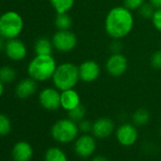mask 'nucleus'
<instances>
[{
	"label": "nucleus",
	"instance_id": "1",
	"mask_svg": "<svg viewBox=\"0 0 161 161\" xmlns=\"http://www.w3.org/2000/svg\"><path fill=\"white\" fill-rule=\"evenodd\" d=\"M134 23L132 12L124 6H117L112 8L106 14L104 30L113 40H120L131 33Z\"/></svg>",
	"mask_w": 161,
	"mask_h": 161
},
{
	"label": "nucleus",
	"instance_id": "2",
	"mask_svg": "<svg viewBox=\"0 0 161 161\" xmlns=\"http://www.w3.org/2000/svg\"><path fill=\"white\" fill-rule=\"evenodd\" d=\"M57 64L52 55H36L28 64L29 76L36 82L52 79Z\"/></svg>",
	"mask_w": 161,
	"mask_h": 161
},
{
	"label": "nucleus",
	"instance_id": "3",
	"mask_svg": "<svg viewBox=\"0 0 161 161\" xmlns=\"http://www.w3.org/2000/svg\"><path fill=\"white\" fill-rule=\"evenodd\" d=\"M51 80L54 86L60 91L75 88L79 80H80L79 66L69 62L63 63L57 65Z\"/></svg>",
	"mask_w": 161,
	"mask_h": 161
},
{
	"label": "nucleus",
	"instance_id": "4",
	"mask_svg": "<svg viewBox=\"0 0 161 161\" xmlns=\"http://www.w3.org/2000/svg\"><path fill=\"white\" fill-rule=\"evenodd\" d=\"M79 133L78 123L69 118L57 120L50 129L52 138L62 144H68L75 141L79 136Z\"/></svg>",
	"mask_w": 161,
	"mask_h": 161
},
{
	"label": "nucleus",
	"instance_id": "5",
	"mask_svg": "<svg viewBox=\"0 0 161 161\" xmlns=\"http://www.w3.org/2000/svg\"><path fill=\"white\" fill-rule=\"evenodd\" d=\"M24 28L22 16L13 11L6 12L0 16V36L10 40L17 38Z\"/></svg>",
	"mask_w": 161,
	"mask_h": 161
},
{
	"label": "nucleus",
	"instance_id": "6",
	"mask_svg": "<svg viewBox=\"0 0 161 161\" xmlns=\"http://www.w3.org/2000/svg\"><path fill=\"white\" fill-rule=\"evenodd\" d=\"M53 47L59 52L66 53L72 51L78 44L77 36L70 31H57L51 38Z\"/></svg>",
	"mask_w": 161,
	"mask_h": 161
},
{
	"label": "nucleus",
	"instance_id": "7",
	"mask_svg": "<svg viewBox=\"0 0 161 161\" xmlns=\"http://www.w3.org/2000/svg\"><path fill=\"white\" fill-rule=\"evenodd\" d=\"M97 149V143L95 136L89 134H84L76 138L74 141L75 153L80 158L91 157Z\"/></svg>",
	"mask_w": 161,
	"mask_h": 161
},
{
	"label": "nucleus",
	"instance_id": "8",
	"mask_svg": "<svg viewBox=\"0 0 161 161\" xmlns=\"http://www.w3.org/2000/svg\"><path fill=\"white\" fill-rule=\"evenodd\" d=\"M105 69L110 76L120 77L128 69V60L121 52L112 53L106 60Z\"/></svg>",
	"mask_w": 161,
	"mask_h": 161
},
{
	"label": "nucleus",
	"instance_id": "9",
	"mask_svg": "<svg viewBox=\"0 0 161 161\" xmlns=\"http://www.w3.org/2000/svg\"><path fill=\"white\" fill-rule=\"evenodd\" d=\"M115 134L118 142L124 147L133 146L138 138V131L134 123H122L116 129Z\"/></svg>",
	"mask_w": 161,
	"mask_h": 161
},
{
	"label": "nucleus",
	"instance_id": "10",
	"mask_svg": "<svg viewBox=\"0 0 161 161\" xmlns=\"http://www.w3.org/2000/svg\"><path fill=\"white\" fill-rule=\"evenodd\" d=\"M39 103L46 110H58L61 107V91L56 87L44 88L39 93Z\"/></svg>",
	"mask_w": 161,
	"mask_h": 161
},
{
	"label": "nucleus",
	"instance_id": "11",
	"mask_svg": "<svg viewBox=\"0 0 161 161\" xmlns=\"http://www.w3.org/2000/svg\"><path fill=\"white\" fill-rule=\"evenodd\" d=\"M80 80L85 83H93L101 75V66L94 60L84 61L79 65Z\"/></svg>",
	"mask_w": 161,
	"mask_h": 161
},
{
	"label": "nucleus",
	"instance_id": "12",
	"mask_svg": "<svg viewBox=\"0 0 161 161\" xmlns=\"http://www.w3.org/2000/svg\"><path fill=\"white\" fill-rule=\"evenodd\" d=\"M116 126L113 119L107 117H102L97 119L93 122L92 135L100 139H104L109 137L115 132Z\"/></svg>",
	"mask_w": 161,
	"mask_h": 161
},
{
	"label": "nucleus",
	"instance_id": "13",
	"mask_svg": "<svg viewBox=\"0 0 161 161\" xmlns=\"http://www.w3.org/2000/svg\"><path fill=\"white\" fill-rule=\"evenodd\" d=\"M5 53L7 57L13 61L18 62L22 61L27 56V47L26 45L17 38L10 39L5 44Z\"/></svg>",
	"mask_w": 161,
	"mask_h": 161
},
{
	"label": "nucleus",
	"instance_id": "14",
	"mask_svg": "<svg viewBox=\"0 0 161 161\" xmlns=\"http://www.w3.org/2000/svg\"><path fill=\"white\" fill-rule=\"evenodd\" d=\"M12 155L14 161H31L33 155V148L28 141H18L13 148Z\"/></svg>",
	"mask_w": 161,
	"mask_h": 161
},
{
	"label": "nucleus",
	"instance_id": "15",
	"mask_svg": "<svg viewBox=\"0 0 161 161\" xmlns=\"http://www.w3.org/2000/svg\"><path fill=\"white\" fill-rule=\"evenodd\" d=\"M37 90V82L30 78L23 79L15 87V94L19 99L25 100L31 97Z\"/></svg>",
	"mask_w": 161,
	"mask_h": 161
},
{
	"label": "nucleus",
	"instance_id": "16",
	"mask_svg": "<svg viewBox=\"0 0 161 161\" xmlns=\"http://www.w3.org/2000/svg\"><path fill=\"white\" fill-rule=\"evenodd\" d=\"M80 104V97L74 89L61 91V107L65 111H70Z\"/></svg>",
	"mask_w": 161,
	"mask_h": 161
},
{
	"label": "nucleus",
	"instance_id": "17",
	"mask_svg": "<svg viewBox=\"0 0 161 161\" xmlns=\"http://www.w3.org/2000/svg\"><path fill=\"white\" fill-rule=\"evenodd\" d=\"M53 49L52 41L47 37L38 38L34 44V51L36 55H52Z\"/></svg>",
	"mask_w": 161,
	"mask_h": 161
},
{
	"label": "nucleus",
	"instance_id": "18",
	"mask_svg": "<svg viewBox=\"0 0 161 161\" xmlns=\"http://www.w3.org/2000/svg\"><path fill=\"white\" fill-rule=\"evenodd\" d=\"M45 161H68V158L61 148L50 147L45 153Z\"/></svg>",
	"mask_w": 161,
	"mask_h": 161
},
{
	"label": "nucleus",
	"instance_id": "19",
	"mask_svg": "<svg viewBox=\"0 0 161 161\" xmlns=\"http://www.w3.org/2000/svg\"><path fill=\"white\" fill-rule=\"evenodd\" d=\"M56 14L68 13L74 6L75 0H48Z\"/></svg>",
	"mask_w": 161,
	"mask_h": 161
},
{
	"label": "nucleus",
	"instance_id": "20",
	"mask_svg": "<svg viewBox=\"0 0 161 161\" xmlns=\"http://www.w3.org/2000/svg\"><path fill=\"white\" fill-rule=\"evenodd\" d=\"M151 119V115L149 111L145 108H138L136 110L132 116L133 123L136 126H144L146 125Z\"/></svg>",
	"mask_w": 161,
	"mask_h": 161
},
{
	"label": "nucleus",
	"instance_id": "21",
	"mask_svg": "<svg viewBox=\"0 0 161 161\" xmlns=\"http://www.w3.org/2000/svg\"><path fill=\"white\" fill-rule=\"evenodd\" d=\"M55 27L59 31H66L69 30L72 26V19L68 13L57 14L54 21Z\"/></svg>",
	"mask_w": 161,
	"mask_h": 161
},
{
	"label": "nucleus",
	"instance_id": "22",
	"mask_svg": "<svg viewBox=\"0 0 161 161\" xmlns=\"http://www.w3.org/2000/svg\"><path fill=\"white\" fill-rule=\"evenodd\" d=\"M16 78V71L14 67L5 65L0 67V80L3 84H10Z\"/></svg>",
	"mask_w": 161,
	"mask_h": 161
},
{
	"label": "nucleus",
	"instance_id": "23",
	"mask_svg": "<svg viewBox=\"0 0 161 161\" xmlns=\"http://www.w3.org/2000/svg\"><path fill=\"white\" fill-rule=\"evenodd\" d=\"M67 113H68V118L70 119H72L73 121L78 123L80 120H83L84 119H86V107L82 103H80V105H78L74 109L68 111Z\"/></svg>",
	"mask_w": 161,
	"mask_h": 161
},
{
	"label": "nucleus",
	"instance_id": "24",
	"mask_svg": "<svg viewBox=\"0 0 161 161\" xmlns=\"http://www.w3.org/2000/svg\"><path fill=\"white\" fill-rule=\"evenodd\" d=\"M12 130V122L10 119L5 115L0 113V136H4L10 134Z\"/></svg>",
	"mask_w": 161,
	"mask_h": 161
},
{
	"label": "nucleus",
	"instance_id": "25",
	"mask_svg": "<svg viewBox=\"0 0 161 161\" xmlns=\"http://www.w3.org/2000/svg\"><path fill=\"white\" fill-rule=\"evenodd\" d=\"M155 9L149 3V2H145L138 10L139 15L144 18V19H152L153 13H154Z\"/></svg>",
	"mask_w": 161,
	"mask_h": 161
},
{
	"label": "nucleus",
	"instance_id": "26",
	"mask_svg": "<svg viewBox=\"0 0 161 161\" xmlns=\"http://www.w3.org/2000/svg\"><path fill=\"white\" fill-rule=\"evenodd\" d=\"M145 2L146 0H123V6L131 12L138 11Z\"/></svg>",
	"mask_w": 161,
	"mask_h": 161
},
{
	"label": "nucleus",
	"instance_id": "27",
	"mask_svg": "<svg viewBox=\"0 0 161 161\" xmlns=\"http://www.w3.org/2000/svg\"><path fill=\"white\" fill-rule=\"evenodd\" d=\"M78 126H79L80 132H82L84 134H90L92 132L93 122H91L90 120H88L86 119H84L83 120L78 122Z\"/></svg>",
	"mask_w": 161,
	"mask_h": 161
},
{
	"label": "nucleus",
	"instance_id": "28",
	"mask_svg": "<svg viewBox=\"0 0 161 161\" xmlns=\"http://www.w3.org/2000/svg\"><path fill=\"white\" fill-rule=\"evenodd\" d=\"M150 63L154 69H161V50H157L152 54Z\"/></svg>",
	"mask_w": 161,
	"mask_h": 161
},
{
	"label": "nucleus",
	"instance_id": "29",
	"mask_svg": "<svg viewBox=\"0 0 161 161\" xmlns=\"http://www.w3.org/2000/svg\"><path fill=\"white\" fill-rule=\"evenodd\" d=\"M151 20H152V23H153V26L154 27V29L161 32V8L155 9Z\"/></svg>",
	"mask_w": 161,
	"mask_h": 161
},
{
	"label": "nucleus",
	"instance_id": "30",
	"mask_svg": "<svg viewBox=\"0 0 161 161\" xmlns=\"http://www.w3.org/2000/svg\"><path fill=\"white\" fill-rule=\"evenodd\" d=\"M110 49L112 53H119L122 49V45L120 44L119 40H113L110 45Z\"/></svg>",
	"mask_w": 161,
	"mask_h": 161
},
{
	"label": "nucleus",
	"instance_id": "31",
	"mask_svg": "<svg viewBox=\"0 0 161 161\" xmlns=\"http://www.w3.org/2000/svg\"><path fill=\"white\" fill-rule=\"evenodd\" d=\"M148 2H149L154 9H159V8H161V0H148Z\"/></svg>",
	"mask_w": 161,
	"mask_h": 161
},
{
	"label": "nucleus",
	"instance_id": "32",
	"mask_svg": "<svg viewBox=\"0 0 161 161\" xmlns=\"http://www.w3.org/2000/svg\"><path fill=\"white\" fill-rule=\"evenodd\" d=\"M91 161H109L107 157H105L104 155H102V154H98V155H95Z\"/></svg>",
	"mask_w": 161,
	"mask_h": 161
},
{
	"label": "nucleus",
	"instance_id": "33",
	"mask_svg": "<svg viewBox=\"0 0 161 161\" xmlns=\"http://www.w3.org/2000/svg\"><path fill=\"white\" fill-rule=\"evenodd\" d=\"M3 48H5V43H4V38H2L0 36V51H1Z\"/></svg>",
	"mask_w": 161,
	"mask_h": 161
},
{
	"label": "nucleus",
	"instance_id": "34",
	"mask_svg": "<svg viewBox=\"0 0 161 161\" xmlns=\"http://www.w3.org/2000/svg\"><path fill=\"white\" fill-rule=\"evenodd\" d=\"M3 93H4V84L0 80V98L2 97Z\"/></svg>",
	"mask_w": 161,
	"mask_h": 161
}]
</instances>
